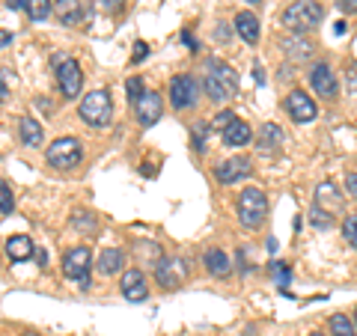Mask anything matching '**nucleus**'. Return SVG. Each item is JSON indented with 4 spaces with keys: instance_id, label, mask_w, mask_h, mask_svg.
Masks as SVG:
<instances>
[{
    "instance_id": "obj_38",
    "label": "nucleus",
    "mask_w": 357,
    "mask_h": 336,
    "mask_svg": "<svg viewBox=\"0 0 357 336\" xmlns=\"http://www.w3.org/2000/svg\"><path fill=\"white\" fill-rule=\"evenodd\" d=\"M182 42L188 45V51H199V45H197V39H194V33H191V30H185V33H182Z\"/></svg>"
},
{
    "instance_id": "obj_44",
    "label": "nucleus",
    "mask_w": 357,
    "mask_h": 336,
    "mask_svg": "<svg viewBox=\"0 0 357 336\" xmlns=\"http://www.w3.org/2000/svg\"><path fill=\"white\" fill-rule=\"evenodd\" d=\"M277 247H280V241H277V238H268V250L277 253Z\"/></svg>"
},
{
    "instance_id": "obj_13",
    "label": "nucleus",
    "mask_w": 357,
    "mask_h": 336,
    "mask_svg": "<svg viewBox=\"0 0 357 336\" xmlns=\"http://www.w3.org/2000/svg\"><path fill=\"white\" fill-rule=\"evenodd\" d=\"M286 110H289V116H292L295 122H312L316 114H319L316 102H312L304 89H292V93L286 96Z\"/></svg>"
},
{
    "instance_id": "obj_20",
    "label": "nucleus",
    "mask_w": 357,
    "mask_h": 336,
    "mask_svg": "<svg viewBox=\"0 0 357 336\" xmlns=\"http://www.w3.org/2000/svg\"><path fill=\"white\" fill-rule=\"evenodd\" d=\"M203 265H206V271H208L211 277H218V280L229 277V271H232L229 256L223 253L220 247H211V250H206V256H203Z\"/></svg>"
},
{
    "instance_id": "obj_18",
    "label": "nucleus",
    "mask_w": 357,
    "mask_h": 336,
    "mask_svg": "<svg viewBox=\"0 0 357 336\" xmlns=\"http://www.w3.org/2000/svg\"><path fill=\"white\" fill-rule=\"evenodd\" d=\"M232 27H236V33H238V36L248 42V45H256V42H259V18H256L253 13H248V9H241V13L236 15Z\"/></svg>"
},
{
    "instance_id": "obj_10",
    "label": "nucleus",
    "mask_w": 357,
    "mask_h": 336,
    "mask_svg": "<svg viewBox=\"0 0 357 336\" xmlns=\"http://www.w3.org/2000/svg\"><path fill=\"white\" fill-rule=\"evenodd\" d=\"M57 84H60V93L66 98H77V96H81V86H84L81 63L69 57L63 66H57Z\"/></svg>"
},
{
    "instance_id": "obj_37",
    "label": "nucleus",
    "mask_w": 357,
    "mask_h": 336,
    "mask_svg": "<svg viewBox=\"0 0 357 336\" xmlns=\"http://www.w3.org/2000/svg\"><path fill=\"white\" fill-rule=\"evenodd\" d=\"M337 6L345 15H357V0H337Z\"/></svg>"
},
{
    "instance_id": "obj_25",
    "label": "nucleus",
    "mask_w": 357,
    "mask_h": 336,
    "mask_svg": "<svg viewBox=\"0 0 357 336\" xmlns=\"http://www.w3.org/2000/svg\"><path fill=\"white\" fill-rule=\"evenodd\" d=\"M316 194H319V206H321V203H328V206H331V211H340V208H342V197L337 194V188H333L331 182L319 185Z\"/></svg>"
},
{
    "instance_id": "obj_32",
    "label": "nucleus",
    "mask_w": 357,
    "mask_h": 336,
    "mask_svg": "<svg viewBox=\"0 0 357 336\" xmlns=\"http://www.w3.org/2000/svg\"><path fill=\"white\" fill-rule=\"evenodd\" d=\"M143 93H146V89H143V81H140V77H137V75L128 77V81H126V96H128V102H137Z\"/></svg>"
},
{
    "instance_id": "obj_46",
    "label": "nucleus",
    "mask_w": 357,
    "mask_h": 336,
    "mask_svg": "<svg viewBox=\"0 0 357 336\" xmlns=\"http://www.w3.org/2000/svg\"><path fill=\"white\" fill-rule=\"evenodd\" d=\"M351 321H354V328H357V310H354V319Z\"/></svg>"
},
{
    "instance_id": "obj_41",
    "label": "nucleus",
    "mask_w": 357,
    "mask_h": 336,
    "mask_svg": "<svg viewBox=\"0 0 357 336\" xmlns=\"http://www.w3.org/2000/svg\"><path fill=\"white\" fill-rule=\"evenodd\" d=\"M27 3H30V0H6V6L15 9V13H18V9H27Z\"/></svg>"
},
{
    "instance_id": "obj_36",
    "label": "nucleus",
    "mask_w": 357,
    "mask_h": 336,
    "mask_svg": "<svg viewBox=\"0 0 357 336\" xmlns=\"http://www.w3.org/2000/svg\"><path fill=\"white\" fill-rule=\"evenodd\" d=\"M232 30H236V27H232V24H223V21H220V24H218V30H215L218 42H229V39H232Z\"/></svg>"
},
{
    "instance_id": "obj_47",
    "label": "nucleus",
    "mask_w": 357,
    "mask_h": 336,
    "mask_svg": "<svg viewBox=\"0 0 357 336\" xmlns=\"http://www.w3.org/2000/svg\"><path fill=\"white\" fill-rule=\"evenodd\" d=\"M21 336H36V333H21Z\"/></svg>"
},
{
    "instance_id": "obj_6",
    "label": "nucleus",
    "mask_w": 357,
    "mask_h": 336,
    "mask_svg": "<svg viewBox=\"0 0 357 336\" xmlns=\"http://www.w3.org/2000/svg\"><path fill=\"white\" fill-rule=\"evenodd\" d=\"M199 96H203V86L194 75H176L170 81V105L176 110H191L197 107Z\"/></svg>"
},
{
    "instance_id": "obj_14",
    "label": "nucleus",
    "mask_w": 357,
    "mask_h": 336,
    "mask_svg": "<svg viewBox=\"0 0 357 336\" xmlns=\"http://www.w3.org/2000/svg\"><path fill=\"white\" fill-rule=\"evenodd\" d=\"M122 298L131 300V304H140V300L149 298V286H146V277H143L140 268H128L126 274H122Z\"/></svg>"
},
{
    "instance_id": "obj_35",
    "label": "nucleus",
    "mask_w": 357,
    "mask_h": 336,
    "mask_svg": "<svg viewBox=\"0 0 357 336\" xmlns=\"http://www.w3.org/2000/svg\"><path fill=\"white\" fill-rule=\"evenodd\" d=\"M98 6H102L105 13H122V6H126V0H98Z\"/></svg>"
},
{
    "instance_id": "obj_4",
    "label": "nucleus",
    "mask_w": 357,
    "mask_h": 336,
    "mask_svg": "<svg viewBox=\"0 0 357 336\" xmlns=\"http://www.w3.org/2000/svg\"><path fill=\"white\" fill-rule=\"evenodd\" d=\"M77 114L86 122L89 128H107L110 116H114V102H110V89H93V93L84 96Z\"/></svg>"
},
{
    "instance_id": "obj_17",
    "label": "nucleus",
    "mask_w": 357,
    "mask_h": 336,
    "mask_svg": "<svg viewBox=\"0 0 357 336\" xmlns=\"http://www.w3.org/2000/svg\"><path fill=\"white\" fill-rule=\"evenodd\" d=\"M256 146H259L262 155H277L283 146V128L274 125V122H265L259 128V140H256Z\"/></svg>"
},
{
    "instance_id": "obj_28",
    "label": "nucleus",
    "mask_w": 357,
    "mask_h": 336,
    "mask_svg": "<svg viewBox=\"0 0 357 336\" xmlns=\"http://www.w3.org/2000/svg\"><path fill=\"white\" fill-rule=\"evenodd\" d=\"M27 13H30L33 21H45V18L54 13V3H51V0H30V3H27Z\"/></svg>"
},
{
    "instance_id": "obj_42",
    "label": "nucleus",
    "mask_w": 357,
    "mask_h": 336,
    "mask_svg": "<svg viewBox=\"0 0 357 336\" xmlns=\"http://www.w3.org/2000/svg\"><path fill=\"white\" fill-rule=\"evenodd\" d=\"M345 30H349V24H345V21H337V24H333V33H337V36H342Z\"/></svg>"
},
{
    "instance_id": "obj_23",
    "label": "nucleus",
    "mask_w": 357,
    "mask_h": 336,
    "mask_svg": "<svg viewBox=\"0 0 357 336\" xmlns=\"http://www.w3.org/2000/svg\"><path fill=\"white\" fill-rule=\"evenodd\" d=\"M250 125L248 122H241V119H232L227 128H223V143H227V146H248L250 143Z\"/></svg>"
},
{
    "instance_id": "obj_16",
    "label": "nucleus",
    "mask_w": 357,
    "mask_h": 336,
    "mask_svg": "<svg viewBox=\"0 0 357 336\" xmlns=\"http://www.w3.org/2000/svg\"><path fill=\"white\" fill-rule=\"evenodd\" d=\"M54 13H57L60 24L77 27L86 18V6L81 3V0H54Z\"/></svg>"
},
{
    "instance_id": "obj_3",
    "label": "nucleus",
    "mask_w": 357,
    "mask_h": 336,
    "mask_svg": "<svg viewBox=\"0 0 357 336\" xmlns=\"http://www.w3.org/2000/svg\"><path fill=\"white\" fill-rule=\"evenodd\" d=\"M236 208H238V220H241L244 229H259L262 223L268 220V197H265V190L244 188L238 194Z\"/></svg>"
},
{
    "instance_id": "obj_19",
    "label": "nucleus",
    "mask_w": 357,
    "mask_h": 336,
    "mask_svg": "<svg viewBox=\"0 0 357 336\" xmlns=\"http://www.w3.org/2000/svg\"><path fill=\"white\" fill-rule=\"evenodd\" d=\"M18 137H21V143H24V146L36 149V146H42V140H45V128L39 125V119L21 116V119H18Z\"/></svg>"
},
{
    "instance_id": "obj_40",
    "label": "nucleus",
    "mask_w": 357,
    "mask_h": 336,
    "mask_svg": "<svg viewBox=\"0 0 357 336\" xmlns=\"http://www.w3.org/2000/svg\"><path fill=\"white\" fill-rule=\"evenodd\" d=\"M9 89H6V72H0V102H6Z\"/></svg>"
},
{
    "instance_id": "obj_15",
    "label": "nucleus",
    "mask_w": 357,
    "mask_h": 336,
    "mask_svg": "<svg viewBox=\"0 0 357 336\" xmlns=\"http://www.w3.org/2000/svg\"><path fill=\"white\" fill-rule=\"evenodd\" d=\"M280 48H283V54L292 63H307L312 57V42L304 39V36H298V33H289V36H283Z\"/></svg>"
},
{
    "instance_id": "obj_8",
    "label": "nucleus",
    "mask_w": 357,
    "mask_h": 336,
    "mask_svg": "<svg viewBox=\"0 0 357 336\" xmlns=\"http://www.w3.org/2000/svg\"><path fill=\"white\" fill-rule=\"evenodd\" d=\"M188 277V265L182 259H173V256H161L155 262V280L164 289H178V283H185Z\"/></svg>"
},
{
    "instance_id": "obj_7",
    "label": "nucleus",
    "mask_w": 357,
    "mask_h": 336,
    "mask_svg": "<svg viewBox=\"0 0 357 336\" xmlns=\"http://www.w3.org/2000/svg\"><path fill=\"white\" fill-rule=\"evenodd\" d=\"M89 265H93V253H89L86 244L81 247H72L63 256V274L69 280H77L81 289H89Z\"/></svg>"
},
{
    "instance_id": "obj_2",
    "label": "nucleus",
    "mask_w": 357,
    "mask_h": 336,
    "mask_svg": "<svg viewBox=\"0 0 357 336\" xmlns=\"http://www.w3.org/2000/svg\"><path fill=\"white\" fill-rule=\"evenodd\" d=\"M321 21H325V6L316 0H292L283 9V27H289V33H298V36L316 30Z\"/></svg>"
},
{
    "instance_id": "obj_29",
    "label": "nucleus",
    "mask_w": 357,
    "mask_h": 336,
    "mask_svg": "<svg viewBox=\"0 0 357 336\" xmlns=\"http://www.w3.org/2000/svg\"><path fill=\"white\" fill-rule=\"evenodd\" d=\"M13 208H15L13 188H9V182H3V178H0V211H3V215H13Z\"/></svg>"
},
{
    "instance_id": "obj_48",
    "label": "nucleus",
    "mask_w": 357,
    "mask_h": 336,
    "mask_svg": "<svg viewBox=\"0 0 357 336\" xmlns=\"http://www.w3.org/2000/svg\"><path fill=\"white\" fill-rule=\"evenodd\" d=\"M250 3H253V0H250Z\"/></svg>"
},
{
    "instance_id": "obj_24",
    "label": "nucleus",
    "mask_w": 357,
    "mask_h": 336,
    "mask_svg": "<svg viewBox=\"0 0 357 336\" xmlns=\"http://www.w3.org/2000/svg\"><path fill=\"white\" fill-rule=\"evenodd\" d=\"M331 336H357V328L354 321L345 316V312H337V316H331Z\"/></svg>"
},
{
    "instance_id": "obj_1",
    "label": "nucleus",
    "mask_w": 357,
    "mask_h": 336,
    "mask_svg": "<svg viewBox=\"0 0 357 336\" xmlns=\"http://www.w3.org/2000/svg\"><path fill=\"white\" fill-rule=\"evenodd\" d=\"M203 89H206V96L211 98V102L223 105L227 98H232V96L238 93V75H236V69H232V66H227L223 60H218V57L206 60Z\"/></svg>"
},
{
    "instance_id": "obj_11",
    "label": "nucleus",
    "mask_w": 357,
    "mask_h": 336,
    "mask_svg": "<svg viewBox=\"0 0 357 336\" xmlns=\"http://www.w3.org/2000/svg\"><path fill=\"white\" fill-rule=\"evenodd\" d=\"M253 173V161L248 155H236V158L223 161L215 167V178L220 185H232V182H241V178H248Z\"/></svg>"
},
{
    "instance_id": "obj_45",
    "label": "nucleus",
    "mask_w": 357,
    "mask_h": 336,
    "mask_svg": "<svg viewBox=\"0 0 357 336\" xmlns=\"http://www.w3.org/2000/svg\"><path fill=\"white\" fill-rule=\"evenodd\" d=\"M310 336H325V333H321V330H312V333H310Z\"/></svg>"
},
{
    "instance_id": "obj_34",
    "label": "nucleus",
    "mask_w": 357,
    "mask_h": 336,
    "mask_svg": "<svg viewBox=\"0 0 357 336\" xmlns=\"http://www.w3.org/2000/svg\"><path fill=\"white\" fill-rule=\"evenodd\" d=\"M232 119H236V114H232V110H223V114H218V116H215V122H211V125L223 131V128H227Z\"/></svg>"
},
{
    "instance_id": "obj_12",
    "label": "nucleus",
    "mask_w": 357,
    "mask_h": 336,
    "mask_svg": "<svg viewBox=\"0 0 357 336\" xmlns=\"http://www.w3.org/2000/svg\"><path fill=\"white\" fill-rule=\"evenodd\" d=\"M161 110H164V98L155 93V89H146V93L134 102V114H137L140 125H146V128L161 119Z\"/></svg>"
},
{
    "instance_id": "obj_33",
    "label": "nucleus",
    "mask_w": 357,
    "mask_h": 336,
    "mask_svg": "<svg viewBox=\"0 0 357 336\" xmlns=\"http://www.w3.org/2000/svg\"><path fill=\"white\" fill-rule=\"evenodd\" d=\"M149 57V45L146 42H137L134 45V54H131V63H143Z\"/></svg>"
},
{
    "instance_id": "obj_9",
    "label": "nucleus",
    "mask_w": 357,
    "mask_h": 336,
    "mask_svg": "<svg viewBox=\"0 0 357 336\" xmlns=\"http://www.w3.org/2000/svg\"><path fill=\"white\" fill-rule=\"evenodd\" d=\"M310 86L319 98H337L340 96V84H337V75L331 72L328 63H316L310 69Z\"/></svg>"
},
{
    "instance_id": "obj_26",
    "label": "nucleus",
    "mask_w": 357,
    "mask_h": 336,
    "mask_svg": "<svg viewBox=\"0 0 357 336\" xmlns=\"http://www.w3.org/2000/svg\"><path fill=\"white\" fill-rule=\"evenodd\" d=\"M72 223H75V229H77V232H86V235H93V232L98 229V220H96L93 211H75V215H72Z\"/></svg>"
},
{
    "instance_id": "obj_22",
    "label": "nucleus",
    "mask_w": 357,
    "mask_h": 336,
    "mask_svg": "<svg viewBox=\"0 0 357 336\" xmlns=\"http://www.w3.org/2000/svg\"><path fill=\"white\" fill-rule=\"evenodd\" d=\"M122 265H126V256H122V250H116V247L102 250V253H98V262H96L98 274H105V277L119 274V271H122Z\"/></svg>"
},
{
    "instance_id": "obj_30",
    "label": "nucleus",
    "mask_w": 357,
    "mask_h": 336,
    "mask_svg": "<svg viewBox=\"0 0 357 336\" xmlns=\"http://www.w3.org/2000/svg\"><path fill=\"white\" fill-rule=\"evenodd\" d=\"M342 238L357 250V215H345V220H342Z\"/></svg>"
},
{
    "instance_id": "obj_39",
    "label": "nucleus",
    "mask_w": 357,
    "mask_h": 336,
    "mask_svg": "<svg viewBox=\"0 0 357 336\" xmlns=\"http://www.w3.org/2000/svg\"><path fill=\"white\" fill-rule=\"evenodd\" d=\"M345 185H349V194L357 199V173H349V178H345Z\"/></svg>"
},
{
    "instance_id": "obj_43",
    "label": "nucleus",
    "mask_w": 357,
    "mask_h": 336,
    "mask_svg": "<svg viewBox=\"0 0 357 336\" xmlns=\"http://www.w3.org/2000/svg\"><path fill=\"white\" fill-rule=\"evenodd\" d=\"M13 42V33H0V48H3V45H9Z\"/></svg>"
},
{
    "instance_id": "obj_5",
    "label": "nucleus",
    "mask_w": 357,
    "mask_h": 336,
    "mask_svg": "<svg viewBox=\"0 0 357 336\" xmlns=\"http://www.w3.org/2000/svg\"><path fill=\"white\" fill-rule=\"evenodd\" d=\"M45 158H48L54 170H75L84 161V146L77 137H57L45 152Z\"/></svg>"
},
{
    "instance_id": "obj_31",
    "label": "nucleus",
    "mask_w": 357,
    "mask_h": 336,
    "mask_svg": "<svg viewBox=\"0 0 357 336\" xmlns=\"http://www.w3.org/2000/svg\"><path fill=\"white\" fill-rule=\"evenodd\" d=\"M310 220H312V227H321V229H328L331 227V215H328V211L325 208H321V206H312L310 208Z\"/></svg>"
},
{
    "instance_id": "obj_27",
    "label": "nucleus",
    "mask_w": 357,
    "mask_h": 336,
    "mask_svg": "<svg viewBox=\"0 0 357 336\" xmlns=\"http://www.w3.org/2000/svg\"><path fill=\"white\" fill-rule=\"evenodd\" d=\"M271 277L277 280V286L286 292V286L292 283V265L289 262H271Z\"/></svg>"
},
{
    "instance_id": "obj_21",
    "label": "nucleus",
    "mask_w": 357,
    "mask_h": 336,
    "mask_svg": "<svg viewBox=\"0 0 357 336\" xmlns=\"http://www.w3.org/2000/svg\"><path fill=\"white\" fill-rule=\"evenodd\" d=\"M33 253H36V247H33V241L27 235H9L6 238V256L13 262H27Z\"/></svg>"
}]
</instances>
